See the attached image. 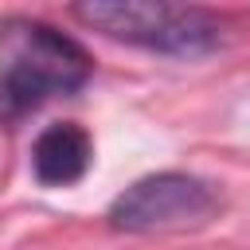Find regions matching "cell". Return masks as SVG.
<instances>
[{
    "instance_id": "1",
    "label": "cell",
    "mask_w": 250,
    "mask_h": 250,
    "mask_svg": "<svg viewBox=\"0 0 250 250\" xmlns=\"http://www.w3.org/2000/svg\"><path fill=\"white\" fill-rule=\"evenodd\" d=\"M94 62L59 27L27 16L0 23V117H20L47 98L86 86Z\"/></svg>"
},
{
    "instance_id": "3",
    "label": "cell",
    "mask_w": 250,
    "mask_h": 250,
    "mask_svg": "<svg viewBox=\"0 0 250 250\" xmlns=\"http://www.w3.org/2000/svg\"><path fill=\"white\" fill-rule=\"evenodd\" d=\"M219 215V191L188 172H156L129 184L109 203V223L129 234L199 230Z\"/></svg>"
},
{
    "instance_id": "4",
    "label": "cell",
    "mask_w": 250,
    "mask_h": 250,
    "mask_svg": "<svg viewBox=\"0 0 250 250\" xmlns=\"http://www.w3.org/2000/svg\"><path fill=\"white\" fill-rule=\"evenodd\" d=\"M90 156H94V145H90L86 129L74 121H62V125H51L39 133V141L31 148V168H35L39 184L66 188V184H78L86 176Z\"/></svg>"
},
{
    "instance_id": "2",
    "label": "cell",
    "mask_w": 250,
    "mask_h": 250,
    "mask_svg": "<svg viewBox=\"0 0 250 250\" xmlns=\"http://www.w3.org/2000/svg\"><path fill=\"white\" fill-rule=\"evenodd\" d=\"M74 16L105 31L109 39H125L133 47L172 55V59H199L227 43V27L219 16L188 4H164V0H90L74 4Z\"/></svg>"
}]
</instances>
